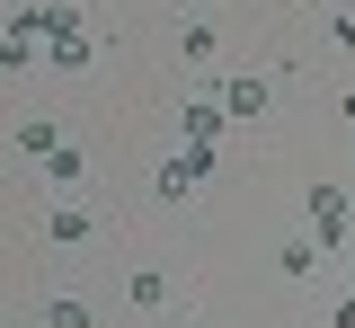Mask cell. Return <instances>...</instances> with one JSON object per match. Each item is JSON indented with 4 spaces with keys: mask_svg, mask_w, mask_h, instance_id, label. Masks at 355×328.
<instances>
[{
    "mask_svg": "<svg viewBox=\"0 0 355 328\" xmlns=\"http://www.w3.org/2000/svg\"><path fill=\"white\" fill-rule=\"evenodd\" d=\"M311 239L320 248H347V195L338 187H311Z\"/></svg>",
    "mask_w": 355,
    "mask_h": 328,
    "instance_id": "obj_3",
    "label": "cell"
},
{
    "mask_svg": "<svg viewBox=\"0 0 355 328\" xmlns=\"http://www.w3.org/2000/svg\"><path fill=\"white\" fill-rule=\"evenodd\" d=\"M205 169H214V151H205V142H187L169 169H160V195H169V204H187V195L205 187Z\"/></svg>",
    "mask_w": 355,
    "mask_h": 328,
    "instance_id": "obj_2",
    "label": "cell"
},
{
    "mask_svg": "<svg viewBox=\"0 0 355 328\" xmlns=\"http://www.w3.org/2000/svg\"><path fill=\"white\" fill-rule=\"evenodd\" d=\"M0 71H36V45L27 36H0Z\"/></svg>",
    "mask_w": 355,
    "mask_h": 328,
    "instance_id": "obj_10",
    "label": "cell"
},
{
    "mask_svg": "<svg viewBox=\"0 0 355 328\" xmlns=\"http://www.w3.org/2000/svg\"><path fill=\"white\" fill-rule=\"evenodd\" d=\"M178 53H187V62H214V27H205V18H187V36H178Z\"/></svg>",
    "mask_w": 355,
    "mask_h": 328,
    "instance_id": "obj_8",
    "label": "cell"
},
{
    "mask_svg": "<svg viewBox=\"0 0 355 328\" xmlns=\"http://www.w3.org/2000/svg\"><path fill=\"white\" fill-rule=\"evenodd\" d=\"M222 125H231V116H222L214 98H187V107H178V134L205 142V151H222Z\"/></svg>",
    "mask_w": 355,
    "mask_h": 328,
    "instance_id": "obj_5",
    "label": "cell"
},
{
    "mask_svg": "<svg viewBox=\"0 0 355 328\" xmlns=\"http://www.w3.org/2000/svg\"><path fill=\"white\" fill-rule=\"evenodd\" d=\"M338 328H355V293H347V302H338Z\"/></svg>",
    "mask_w": 355,
    "mask_h": 328,
    "instance_id": "obj_12",
    "label": "cell"
},
{
    "mask_svg": "<svg viewBox=\"0 0 355 328\" xmlns=\"http://www.w3.org/2000/svg\"><path fill=\"white\" fill-rule=\"evenodd\" d=\"M44 328H89V302H71V293H53V302H44Z\"/></svg>",
    "mask_w": 355,
    "mask_h": 328,
    "instance_id": "obj_7",
    "label": "cell"
},
{
    "mask_svg": "<svg viewBox=\"0 0 355 328\" xmlns=\"http://www.w3.org/2000/svg\"><path fill=\"white\" fill-rule=\"evenodd\" d=\"M44 231L62 239V248H80V239L98 231V213H80V204H62V213H53V222H44Z\"/></svg>",
    "mask_w": 355,
    "mask_h": 328,
    "instance_id": "obj_6",
    "label": "cell"
},
{
    "mask_svg": "<svg viewBox=\"0 0 355 328\" xmlns=\"http://www.w3.org/2000/svg\"><path fill=\"white\" fill-rule=\"evenodd\" d=\"M133 302H142V311H160V302H169V275H151V266H142V275H133Z\"/></svg>",
    "mask_w": 355,
    "mask_h": 328,
    "instance_id": "obj_11",
    "label": "cell"
},
{
    "mask_svg": "<svg viewBox=\"0 0 355 328\" xmlns=\"http://www.w3.org/2000/svg\"><path fill=\"white\" fill-rule=\"evenodd\" d=\"M347 116H355V89H347Z\"/></svg>",
    "mask_w": 355,
    "mask_h": 328,
    "instance_id": "obj_13",
    "label": "cell"
},
{
    "mask_svg": "<svg viewBox=\"0 0 355 328\" xmlns=\"http://www.w3.org/2000/svg\"><path fill=\"white\" fill-rule=\"evenodd\" d=\"M196 9H205V0H196Z\"/></svg>",
    "mask_w": 355,
    "mask_h": 328,
    "instance_id": "obj_14",
    "label": "cell"
},
{
    "mask_svg": "<svg viewBox=\"0 0 355 328\" xmlns=\"http://www.w3.org/2000/svg\"><path fill=\"white\" fill-rule=\"evenodd\" d=\"M275 266H284V275H320V248H311V239H284V257H275Z\"/></svg>",
    "mask_w": 355,
    "mask_h": 328,
    "instance_id": "obj_9",
    "label": "cell"
},
{
    "mask_svg": "<svg viewBox=\"0 0 355 328\" xmlns=\"http://www.w3.org/2000/svg\"><path fill=\"white\" fill-rule=\"evenodd\" d=\"M214 107H222V116H249V125H258V116H266V80H258V71H231V80L214 89Z\"/></svg>",
    "mask_w": 355,
    "mask_h": 328,
    "instance_id": "obj_4",
    "label": "cell"
},
{
    "mask_svg": "<svg viewBox=\"0 0 355 328\" xmlns=\"http://www.w3.org/2000/svg\"><path fill=\"white\" fill-rule=\"evenodd\" d=\"M36 71H62V80H80L89 71V18H80V0H44V18H36Z\"/></svg>",
    "mask_w": 355,
    "mask_h": 328,
    "instance_id": "obj_1",
    "label": "cell"
}]
</instances>
